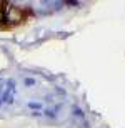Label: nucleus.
Here are the masks:
<instances>
[{
    "mask_svg": "<svg viewBox=\"0 0 125 128\" xmlns=\"http://www.w3.org/2000/svg\"><path fill=\"white\" fill-rule=\"evenodd\" d=\"M30 15H32L30 8L19 7L10 2H0V30L7 32V30L15 28L25 24Z\"/></svg>",
    "mask_w": 125,
    "mask_h": 128,
    "instance_id": "1",
    "label": "nucleus"
}]
</instances>
